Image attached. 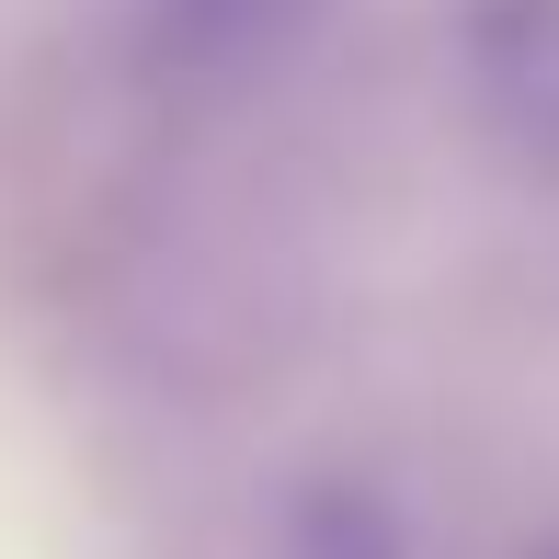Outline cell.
Returning <instances> with one entry per match:
<instances>
[{"mask_svg": "<svg viewBox=\"0 0 559 559\" xmlns=\"http://www.w3.org/2000/svg\"><path fill=\"white\" fill-rule=\"evenodd\" d=\"M468 104L525 171H559V0H468Z\"/></svg>", "mask_w": 559, "mask_h": 559, "instance_id": "6da1fadb", "label": "cell"}]
</instances>
